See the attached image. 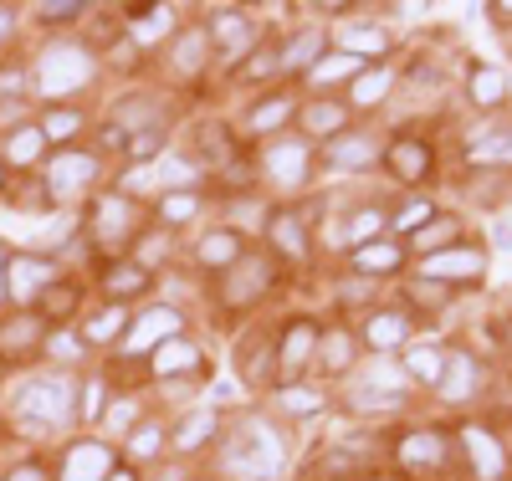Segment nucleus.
Returning <instances> with one entry per match:
<instances>
[{
    "label": "nucleus",
    "mask_w": 512,
    "mask_h": 481,
    "mask_svg": "<svg viewBox=\"0 0 512 481\" xmlns=\"http://www.w3.org/2000/svg\"><path fill=\"white\" fill-rule=\"evenodd\" d=\"M103 410V384H88V415Z\"/></svg>",
    "instance_id": "nucleus-57"
},
{
    "label": "nucleus",
    "mask_w": 512,
    "mask_h": 481,
    "mask_svg": "<svg viewBox=\"0 0 512 481\" xmlns=\"http://www.w3.org/2000/svg\"><path fill=\"white\" fill-rule=\"evenodd\" d=\"M118 323H123V308H113V313H108V318H98V323H93V328H88V333H93V338H108V333H113V328H118Z\"/></svg>",
    "instance_id": "nucleus-53"
},
{
    "label": "nucleus",
    "mask_w": 512,
    "mask_h": 481,
    "mask_svg": "<svg viewBox=\"0 0 512 481\" xmlns=\"http://www.w3.org/2000/svg\"><path fill=\"white\" fill-rule=\"evenodd\" d=\"M446 236H456V221H441V215H436L431 226H420V231H415V246H420V251H436Z\"/></svg>",
    "instance_id": "nucleus-40"
},
{
    "label": "nucleus",
    "mask_w": 512,
    "mask_h": 481,
    "mask_svg": "<svg viewBox=\"0 0 512 481\" xmlns=\"http://www.w3.org/2000/svg\"><path fill=\"white\" fill-rule=\"evenodd\" d=\"M159 441H164V430H159V425H144V430L134 435V456H154Z\"/></svg>",
    "instance_id": "nucleus-47"
},
{
    "label": "nucleus",
    "mask_w": 512,
    "mask_h": 481,
    "mask_svg": "<svg viewBox=\"0 0 512 481\" xmlns=\"http://www.w3.org/2000/svg\"><path fill=\"white\" fill-rule=\"evenodd\" d=\"M338 123H344V108H333V103L328 108L323 103L308 108V128H313V134H338Z\"/></svg>",
    "instance_id": "nucleus-41"
},
{
    "label": "nucleus",
    "mask_w": 512,
    "mask_h": 481,
    "mask_svg": "<svg viewBox=\"0 0 512 481\" xmlns=\"http://www.w3.org/2000/svg\"><path fill=\"white\" fill-rule=\"evenodd\" d=\"M482 251H431L425 256V277H436V282H472V277H482Z\"/></svg>",
    "instance_id": "nucleus-6"
},
{
    "label": "nucleus",
    "mask_w": 512,
    "mask_h": 481,
    "mask_svg": "<svg viewBox=\"0 0 512 481\" xmlns=\"http://www.w3.org/2000/svg\"><path fill=\"white\" fill-rule=\"evenodd\" d=\"M82 6H77V0H62V6H36V16L41 21H62V16H77Z\"/></svg>",
    "instance_id": "nucleus-50"
},
{
    "label": "nucleus",
    "mask_w": 512,
    "mask_h": 481,
    "mask_svg": "<svg viewBox=\"0 0 512 481\" xmlns=\"http://www.w3.org/2000/svg\"><path fill=\"white\" fill-rule=\"evenodd\" d=\"M313 343H318V328H313V323H292V333L282 338V364L297 369V364L313 354Z\"/></svg>",
    "instance_id": "nucleus-19"
},
{
    "label": "nucleus",
    "mask_w": 512,
    "mask_h": 481,
    "mask_svg": "<svg viewBox=\"0 0 512 481\" xmlns=\"http://www.w3.org/2000/svg\"><path fill=\"white\" fill-rule=\"evenodd\" d=\"M441 369H446V359L436 354V348H410L405 354V374H415L425 384H441Z\"/></svg>",
    "instance_id": "nucleus-26"
},
{
    "label": "nucleus",
    "mask_w": 512,
    "mask_h": 481,
    "mask_svg": "<svg viewBox=\"0 0 512 481\" xmlns=\"http://www.w3.org/2000/svg\"><path fill=\"white\" fill-rule=\"evenodd\" d=\"M154 144H159V134H154V128H144V134H134V144H128V149H134L139 159H149V154H154Z\"/></svg>",
    "instance_id": "nucleus-52"
},
{
    "label": "nucleus",
    "mask_w": 512,
    "mask_h": 481,
    "mask_svg": "<svg viewBox=\"0 0 512 481\" xmlns=\"http://www.w3.org/2000/svg\"><path fill=\"white\" fill-rule=\"evenodd\" d=\"M272 241L287 256H303V221H297V215H277V221H272Z\"/></svg>",
    "instance_id": "nucleus-32"
},
{
    "label": "nucleus",
    "mask_w": 512,
    "mask_h": 481,
    "mask_svg": "<svg viewBox=\"0 0 512 481\" xmlns=\"http://www.w3.org/2000/svg\"><path fill=\"white\" fill-rule=\"evenodd\" d=\"M466 451H472L477 461V476H502V446H497V435H487L482 425H466Z\"/></svg>",
    "instance_id": "nucleus-12"
},
{
    "label": "nucleus",
    "mask_w": 512,
    "mask_h": 481,
    "mask_svg": "<svg viewBox=\"0 0 512 481\" xmlns=\"http://www.w3.org/2000/svg\"><path fill=\"white\" fill-rule=\"evenodd\" d=\"M364 389H379V395H400L405 389V369H395L390 359H374L364 374Z\"/></svg>",
    "instance_id": "nucleus-28"
},
{
    "label": "nucleus",
    "mask_w": 512,
    "mask_h": 481,
    "mask_svg": "<svg viewBox=\"0 0 512 481\" xmlns=\"http://www.w3.org/2000/svg\"><path fill=\"white\" fill-rule=\"evenodd\" d=\"M231 215H236V221H262V205H256V200H246V205H236Z\"/></svg>",
    "instance_id": "nucleus-56"
},
{
    "label": "nucleus",
    "mask_w": 512,
    "mask_h": 481,
    "mask_svg": "<svg viewBox=\"0 0 512 481\" xmlns=\"http://www.w3.org/2000/svg\"><path fill=\"white\" fill-rule=\"evenodd\" d=\"M267 174L277 185H303L308 180V144H297V139H277L267 149Z\"/></svg>",
    "instance_id": "nucleus-8"
},
{
    "label": "nucleus",
    "mask_w": 512,
    "mask_h": 481,
    "mask_svg": "<svg viewBox=\"0 0 512 481\" xmlns=\"http://www.w3.org/2000/svg\"><path fill=\"white\" fill-rule=\"evenodd\" d=\"M159 210H164V221H190V215H195L200 205H195V195H164V205H159Z\"/></svg>",
    "instance_id": "nucleus-44"
},
{
    "label": "nucleus",
    "mask_w": 512,
    "mask_h": 481,
    "mask_svg": "<svg viewBox=\"0 0 512 481\" xmlns=\"http://www.w3.org/2000/svg\"><path fill=\"white\" fill-rule=\"evenodd\" d=\"M72 128H77L72 113H52L47 123H41V134H47V139H62V134H72Z\"/></svg>",
    "instance_id": "nucleus-48"
},
{
    "label": "nucleus",
    "mask_w": 512,
    "mask_h": 481,
    "mask_svg": "<svg viewBox=\"0 0 512 481\" xmlns=\"http://www.w3.org/2000/svg\"><path fill=\"white\" fill-rule=\"evenodd\" d=\"M47 313H57V318H62V313H72V292H67V287L47 292Z\"/></svg>",
    "instance_id": "nucleus-51"
},
{
    "label": "nucleus",
    "mask_w": 512,
    "mask_h": 481,
    "mask_svg": "<svg viewBox=\"0 0 512 481\" xmlns=\"http://www.w3.org/2000/svg\"><path fill=\"white\" fill-rule=\"evenodd\" d=\"M502 98H507V77L492 72V67H477V72H472V103L492 108V103H502Z\"/></svg>",
    "instance_id": "nucleus-24"
},
{
    "label": "nucleus",
    "mask_w": 512,
    "mask_h": 481,
    "mask_svg": "<svg viewBox=\"0 0 512 481\" xmlns=\"http://www.w3.org/2000/svg\"><path fill=\"white\" fill-rule=\"evenodd\" d=\"M236 256H241V241L231 231H216V236L200 241V261H205V267H231Z\"/></svg>",
    "instance_id": "nucleus-22"
},
{
    "label": "nucleus",
    "mask_w": 512,
    "mask_h": 481,
    "mask_svg": "<svg viewBox=\"0 0 512 481\" xmlns=\"http://www.w3.org/2000/svg\"><path fill=\"white\" fill-rule=\"evenodd\" d=\"M41 144H47V134H41V128H16L11 144H6V159H11V164H31V159H41Z\"/></svg>",
    "instance_id": "nucleus-27"
},
{
    "label": "nucleus",
    "mask_w": 512,
    "mask_h": 481,
    "mask_svg": "<svg viewBox=\"0 0 512 481\" xmlns=\"http://www.w3.org/2000/svg\"><path fill=\"white\" fill-rule=\"evenodd\" d=\"M497 246H512V221H502V226H497Z\"/></svg>",
    "instance_id": "nucleus-59"
},
{
    "label": "nucleus",
    "mask_w": 512,
    "mask_h": 481,
    "mask_svg": "<svg viewBox=\"0 0 512 481\" xmlns=\"http://www.w3.org/2000/svg\"><path fill=\"white\" fill-rule=\"evenodd\" d=\"M47 261L41 256H16V261H6V297H16V302H31L41 287H47Z\"/></svg>",
    "instance_id": "nucleus-9"
},
{
    "label": "nucleus",
    "mask_w": 512,
    "mask_h": 481,
    "mask_svg": "<svg viewBox=\"0 0 512 481\" xmlns=\"http://www.w3.org/2000/svg\"><path fill=\"white\" fill-rule=\"evenodd\" d=\"M88 77H93V57L82 47H72V41H52V47L36 57V67H31V87L41 98H67Z\"/></svg>",
    "instance_id": "nucleus-2"
},
{
    "label": "nucleus",
    "mask_w": 512,
    "mask_h": 481,
    "mask_svg": "<svg viewBox=\"0 0 512 481\" xmlns=\"http://www.w3.org/2000/svg\"><path fill=\"white\" fill-rule=\"evenodd\" d=\"M52 354H57V359H77L82 348H77V338H67V333H62V338H52Z\"/></svg>",
    "instance_id": "nucleus-54"
},
{
    "label": "nucleus",
    "mask_w": 512,
    "mask_h": 481,
    "mask_svg": "<svg viewBox=\"0 0 512 481\" xmlns=\"http://www.w3.org/2000/svg\"><path fill=\"white\" fill-rule=\"evenodd\" d=\"M379 226H384L379 210H359L354 221H349V241H354V246H369V241L379 236Z\"/></svg>",
    "instance_id": "nucleus-37"
},
{
    "label": "nucleus",
    "mask_w": 512,
    "mask_h": 481,
    "mask_svg": "<svg viewBox=\"0 0 512 481\" xmlns=\"http://www.w3.org/2000/svg\"><path fill=\"white\" fill-rule=\"evenodd\" d=\"M144 282H149V277H144V272H134V267H123V272H108V292H113V297H123V292H139Z\"/></svg>",
    "instance_id": "nucleus-45"
},
{
    "label": "nucleus",
    "mask_w": 512,
    "mask_h": 481,
    "mask_svg": "<svg viewBox=\"0 0 512 481\" xmlns=\"http://www.w3.org/2000/svg\"><path fill=\"white\" fill-rule=\"evenodd\" d=\"M108 471H113V456H108V446H98V441L72 446L67 461H62V481H108Z\"/></svg>",
    "instance_id": "nucleus-7"
},
{
    "label": "nucleus",
    "mask_w": 512,
    "mask_h": 481,
    "mask_svg": "<svg viewBox=\"0 0 512 481\" xmlns=\"http://www.w3.org/2000/svg\"><path fill=\"white\" fill-rule=\"evenodd\" d=\"M318 52H323V36H318V31H303L297 41H287V47H282L277 67H282V72H303V67L318 62Z\"/></svg>",
    "instance_id": "nucleus-16"
},
{
    "label": "nucleus",
    "mask_w": 512,
    "mask_h": 481,
    "mask_svg": "<svg viewBox=\"0 0 512 481\" xmlns=\"http://www.w3.org/2000/svg\"><path fill=\"white\" fill-rule=\"evenodd\" d=\"M390 82H395L390 72H364V77H354V103H359V108H374L384 93H390Z\"/></svg>",
    "instance_id": "nucleus-31"
},
{
    "label": "nucleus",
    "mask_w": 512,
    "mask_h": 481,
    "mask_svg": "<svg viewBox=\"0 0 512 481\" xmlns=\"http://www.w3.org/2000/svg\"><path fill=\"white\" fill-rule=\"evenodd\" d=\"M200 57H205V31L185 36L180 47H175V67H180V72H195V67H200Z\"/></svg>",
    "instance_id": "nucleus-39"
},
{
    "label": "nucleus",
    "mask_w": 512,
    "mask_h": 481,
    "mask_svg": "<svg viewBox=\"0 0 512 481\" xmlns=\"http://www.w3.org/2000/svg\"><path fill=\"white\" fill-rule=\"evenodd\" d=\"M16 420L21 430L31 435H47L52 425H67L72 420V384L62 374H47V379H31L16 400Z\"/></svg>",
    "instance_id": "nucleus-3"
},
{
    "label": "nucleus",
    "mask_w": 512,
    "mask_h": 481,
    "mask_svg": "<svg viewBox=\"0 0 512 481\" xmlns=\"http://www.w3.org/2000/svg\"><path fill=\"white\" fill-rule=\"evenodd\" d=\"M374 159H379V144L369 134H338L328 144V164L333 169H369Z\"/></svg>",
    "instance_id": "nucleus-10"
},
{
    "label": "nucleus",
    "mask_w": 512,
    "mask_h": 481,
    "mask_svg": "<svg viewBox=\"0 0 512 481\" xmlns=\"http://www.w3.org/2000/svg\"><path fill=\"white\" fill-rule=\"evenodd\" d=\"M154 180L169 185V190H190V185L200 180V169H195L190 159H180V154H164V159L154 164Z\"/></svg>",
    "instance_id": "nucleus-18"
},
{
    "label": "nucleus",
    "mask_w": 512,
    "mask_h": 481,
    "mask_svg": "<svg viewBox=\"0 0 512 481\" xmlns=\"http://www.w3.org/2000/svg\"><path fill=\"white\" fill-rule=\"evenodd\" d=\"M11 481H47V476H41L36 466H21V471H11Z\"/></svg>",
    "instance_id": "nucleus-58"
},
{
    "label": "nucleus",
    "mask_w": 512,
    "mask_h": 481,
    "mask_svg": "<svg viewBox=\"0 0 512 481\" xmlns=\"http://www.w3.org/2000/svg\"><path fill=\"white\" fill-rule=\"evenodd\" d=\"M390 164H395L400 180H420V174L431 169V154H425V144L405 139V144H395V149H390Z\"/></svg>",
    "instance_id": "nucleus-17"
},
{
    "label": "nucleus",
    "mask_w": 512,
    "mask_h": 481,
    "mask_svg": "<svg viewBox=\"0 0 512 481\" xmlns=\"http://www.w3.org/2000/svg\"><path fill=\"white\" fill-rule=\"evenodd\" d=\"M420 221H436V210L431 205H425V200H415V205H405L400 215H395V226L410 236V231H420Z\"/></svg>",
    "instance_id": "nucleus-43"
},
{
    "label": "nucleus",
    "mask_w": 512,
    "mask_h": 481,
    "mask_svg": "<svg viewBox=\"0 0 512 481\" xmlns=\"http://www.w3.org/2000/svg\"><path fill=\"white\" fill-rule=\"evenodd\" d=\"M287 466V446H282V435L267 425V420H246L236 435H231V446H226V471L236 481H277Z\"/></svg>",
    "instance_id": "nucleus-1"
},
{
    "label": "nucleus",
    "mask_w": 512,
    "mask_h": 481,
    "mask_svg": "<svg viewBox=\"0 0 512 481\" xmlns=\"http://www.w3.org/2000/svg\"><path fill=\"white\" fill-rule=\"evenodd\" d=\"M400 461H405V466H436V461H441V435H431V430L410 435V441L400 446Z\"/></svg>",
    "instance_id": "nucleus-20"
},
{
    "label": "nucleus",
    "mask_w": 512,
    "mask_h": 481,
    "mask_svg": "<svg viewBox=\"0 0 512 481\" xmlns=\"http://www.w3.org/2000/svg\"><path fill=\"white\" fill-rule=\"evenodd\" d=\"M11 31V11H0V36H6Z\"/></svg>",
    "instance_id": "nucleus-61"
},
{
    "label": "nucleus",
    "mask_w": 512,
    "mask_h": 481,
    "mask_svg": "<svg viewBox=\"0 0 512 481\" xmlns=\"http://www.w3.org/2000/svg\"><path fill=\"white\" fill-rule=\"evenodd\" d=\"M0 297H6V251H0Z\"/></svg>",
    "instance_id": "nucleus-60"
},
{
    "label": "nucleus",
    "mask_w": 512,
    "mask_h": 481,
    "mask_svg": "<svg viewBox=\"0 0 512 481\" xmlns=\"http://www.w3.org/2000/svg\"><path fill=\"white\" fill-rule=\"evenodd\" d=\"M180 333V313H169V308H154V313H144L139 323H134V333L123 338V354L128 359H139V354H154L159 343H169Z\"/></svg>",
    "instance_id": "nucleus-4"
},
{
    "label": "nucleus",
    "mask_w": 512,
    "mask_h": 481,
    "mask_svg": "<svg viewBox=\"0 0 512 481\" xmlns=\"http://www.w3.org/2000/svg\"><path fill=\"white\" fill-rule=\"evenodd\" d=\"M400 405V395H379V389H359L354 395V410H390Z\"/></svg>",
    "instance_id": "nucleus-46"
},
{
    "label": "nucleus",
    "mask_w": 512,
    "mask_h": 481,
    "mask_svg": "<svg viewBox=\"0 0 512 481\" xmlns=\"http://www.w3.org/2000/svg\"><path fill=\"white\" fill-rule=\"evenodd\" d=\"M159 180H154V169H134V174H128V180H123V190H134V195H144V190H154Z\"/></svg>",
    "instance_id": "nucleus-49"
},
{
    "label": "nucleus",
    "mask_w": 512,
    "mask_h": 481,
    "mask_svg": "<svg viewBox=\"0 0 512 481\" xmlns=\"http://www.w3.org/2000/svg\"><path fill=\"white\" fill-rule=\"evenodd\" d=\"M169 26H175V11L159 6V11H149L144 21H134V36H139V41H154V36H169Z\"/></svg>",
    "instance_id": "nucleus-35"
},
{
    "label": "nucleus",
    "mask_w": 512,
    "mask_h": 481,
    "mask_svg": "<svg viewBox=\"0 0 512 481\" xmlns=\"http://www.w3.org/2000/svg\"><path fill=\"white\" fill-rule=\"evenodd\" d=\"M354 267H359L364 277H384V272L400 267V251H395L390 241H369V246L354 251Z\"/></svg>",
    "instance_id": "nucleus-15"
},
{
    "label": "nucleus",
    "mask_w": 512,
    "mask_h": 481,
    "mask_svg": "<svg viewBox=\"0 0 512 481\" xmlns=\"http://www.w3.org/2000/svg\"><path fill=\"white\" fill-rule=\"evenodd\" d=\"M405 333H410V323H405L400 313L369 318V343H374V348H395V343H405Z\"/></svg>",
    "instance_id": "nucleus-25"
},
{
    "label": "nucleus",
    "mask_w": 512,
    "mask_h": 481,
    "mask_svg": "<svg viewBox=\"0 0 512 481\" xmlns=\"http://www.w3.org/2000/svg\"><path fill=\"white\" fill-rule=\"evenodd\" d=\"M195 364H200V348L185 343V338H169V343L154 348V369H159V374H185V369H195Z\"/></svg>",
    "instance_id": "nucleus-14"
},
{
    "label": "nucleus",
    "mask_w": 512,
    "mask_h": 481,
    "mask_svg": "<svg viewBox=\"0 0 512 481\" xmlns=\"http://www.w3.org/2000/svg\"><path fill=\"white\" fill-rule=\"evenodd\" d=\"M364 62L359 57H349V52H338V57H323L318 67H313V82H338V77H354Z\"/></svg>",
    "instance_id": "nucleus-34"
},
{
    "label": "nucleus",
    "mask_w": 512,
    "mask_h": 481,
    "mask_svg": "<svg viewBox=\"0 0 512 481\" xmlns=\"http://www.w3.org/2000/svg\"><path fill=\"white\" fill-rule=\"evenodd\" d=\"M349 359H354L349 333H328V338H323V364H328V369H344Z\"/></svg>",
    "instance_id": "nucleus-38"
},
{
    "label": "nucleus",
    "mask_w": 512,
    "mask_h": 481,
    "mask_svg": "<svg viewBox=\"0 0 512 481\" xmlns=\"http://www.w3.org/2000/svg\"><path fill=\"white\" fill-rule=\"evenodd\" d=\"M128 420H134V400H123V405H113V410H108V425H118V430H123Z\"/></svg>",
    "instance_id": "nucleus-55"
},
{
    "label": "nucleus",
    "mask_w": 512,
    "mask_h": 481,
    "mask_svg": "<svg viewBox=\"0 0 512 481\" xmlns=\"http://www.w3.org/2000/svg\"><path fill=\"white\" fill-rule=\"evenodd\" d=\"M287 113H292V103H287V98H267L262 108H256V113L246 118V128H251V134H267V128H277Z\"/></svg>",
    "instance_id": "nucleus-33"
},
{
    "label": "nucleus",
    "mask_w": 512,
    "mask_h": 481,
    "mask_svg": "<svg viewBox=\"0 0 512 481\" xmlns=\"http://www.w3.org/2000/svg\"><path fill=\"white\" fill-rule=\"evenodd\" d=\"M466 154L472 164H512V128H477Z\"/></svg>",
    "instance_id": "nucleus-11"
},
{
    "label": "nucleus",
    "mask_w": 512,
    "mask_h": 481,
    "mask_svg": "<svg viewBox=\"0 0 512 481\" xmlns=\"http://www.w3.org/2000/svg\"><path fill=\"white\" fill-rule=\"evenodd\" d=\"M93 180H98V159H93V154L67 149V154H57V159L47 164V185H52L57 195H77V190H88Z\"/></svg>",
    "instance_id": "nucleus-5"
},
{
    "label": "nucleus",
    "mask_w": 512,
    "mask_h": 481,
    "mask_svg": "<svg viewBox=\"0 0 512 481\" xmlns=\"http://www.w3.org/2000/svg\"><path fill=\"white\" fill-rule=\"evenodd\" d=\"M472 389H477V364L466 359V354H451L446 369H441V395L446 400H466Z\"/></svg>",
    "instance_id": "nucleus-13"
},
{
    "label": "nucleus",
    "mask_w": 512,
    "mask_h": 481,
    "mask_svg": "<svg viewBox=\"0 0 512 481\" xmlns=\"http://www.w3.org/2000/svg\"><path fill=\"white\" fill-rule=\"evenodd\" d=\"M282 410H297V415H313L323 405V395H313V389H282Z\"/></svg>",
    "instance_id": "nucleus-42"
},
{
    "label": "nucleus",
    "mask_w": 512,
    "mask_h": 481,
    "mask_svg": "<svg viewBox=\"0 0 512 481\" xmlns=\"http://www.w3.org/2000/svg\"><path fill=\"white\" fill-rule=\"evenodd\" d=\"M128 226H134V215H128L123 200H103V205H98V236H103V241L128 236Z\"/></svg>",
    "instance_id": "nucleus-23"
},
{
    "label": "nucleus",
    "mask_w": 512,
    "mask_h": 481,
    "mask_svg": "<svg viewBox=\"0 0 512 481\" xmlns=\"http://www.w3.org/2000/svg\"><path fill=\"white\" fill-rule=\"evenodd\" d=\"M267 277H272V272H267V261H262V256L241 261V272L231 277V297H236V302H241V297H256V292L267 287Z\"/></svg>",
    "instance_id": "nucleus-21"
},
{
    "label": "nucleus",
    "mask_w": 512,
    "mask_h": 481,
    "mask_svg": "<svg viewBox=\"0 0 512 481\" xmlns=\"http://www.w3.org/2000/svg\"><path fill=\"white\" fill-rule=\"evenodd\" d=\"M108 481H134V476H128V471H123V476H108Z\"/></svg>",
    "instance_id": "nucleus-62"
},
{
    "label": "nucleus",
    "mask_w": 512,
    "mask_h": 481,
    "mask_svg": "<svg viewBox=\"0 0 512 481\" xmlns=\"http://www.w3.org/2000/svg\"><path fill=\"white\" fill-rule=\"evenodd\" d=\"M344 47H349V57L354 52H384V47H390V36H384L379 26H344Z\"/></svg>",
    "instance_id": "nucleus-30"
},
{
    "label": "nucleus",
    "mask_w": 512,
    "mask_h": 481,
    "mask_svg": "<svg viewBox=\"0 0 512 481\" xmlns=\"http://www.w3.org/2000/svg\"><path fill=\"white\" fill-rule=\"evenodd\" d=\"M210 430H216V415H210V410H195V415H185V425L175 430V446H180V451H195Z\"/></svg>",
    "instance_id": "nucleus-29"
},
{
    "label": "nucleus",
    "mask_w": 512,
    "mask_h": 481,
    "mask_svg": "<svg viewBox=\"0 0 512 481\" xmlns=\"http://www.w3.org/2000/svg\"><path fill=\"white\" fill-rule=\"evenodd\" d=\"M216 36L226 41V47H241V41L251 36V21L236 16V11H221V16H216Z\"/></svg>",
    "instance_id": "nucleus-36"
}]
</instances>
